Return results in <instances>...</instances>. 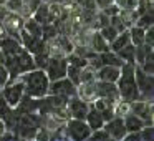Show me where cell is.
<instances>
[{"label":"cell","instance_id":"7402d4cb","mask_svg":"<svg viewBox=\"0 0 154 141\" xmlns=\"http://www.w3.org/2000/svg\"><path fill=\"white\" fill-rule=\"evenodd\" d=\"M91 50L96 52V53H101V52H106L109 50V43L103 38V35L100 32H94L91 35Z\"/></svg>","mask_w":154,"mask_h":141},{"label":"cell","instance_id":"30bf717a","mask_svg":"<svg viewBox=\"0 0 154 141\" xmlns=\"http://www.w3.org/2000/svg\"><path fill=\"white\" fill-rule=\"evenodd\" d=\"M20 43H22V47H23L28 53H32V55H37V53L45 52L48 48L47 42H45L42 37H35V35L27 33L23 28L20 30Z\"/></svg>","mask_w":154,"mask_h":141},{"label":"cell","instance_id":"4316f807","mask_svg":"<svg viewBox=\"0 0 154 141\" xmlns=\"http://www.w3.org/2000/svg\"><path fill=\"white\" fill-rule=\"evenodd\" d=\"M100 33L103 35V38L108 42V43H111V42L116 38V35L119 33V32H118L116 28H114L113 25L109 24V25H104V27H101V28H100Z\"/></svg>","mask_w":154,"mask_h":141},{"label":"cell","instance_id":"e575fe53","mask_svg":"<svg viewBox=\"0 0 154 141\" xmlns=\"http://www.w3.org/2000/svg\"><path fill=\"white\" fill-rule=\"evenodd\" d=\"M144 43L151 45V47L154 45V27H152V25L144 30Z\"/></svg>","mask_w":154,"mask_h":141},{"label":"cell","instance_id":"d4e9b609","mask_svg":"<svg viewBox=\"0 0 154 141\" xmlns=\"http://www.w3.org/2000/svg\"><path fill=\"white\" fill-rule=\"evenodd\" d=\"M134 50H136V47H134L133 43H128L126 47L118 50L116 53L123 61H126V63H134Z\"/></svg>","mask_w":154,"mask_h":141},{"label":"cell","instance_id":"d590c367","mask_svg":"<svg viewBox=\"0 0 154 141\" xmlns=\"http://www.w3.org/2000/svg\"><path fill=\"white\" fill-rule=\"evenodd\" d=\"M8 81H10V75H8V70L4 67V65L0 63V88L4 86V85H7Z\"/></svg>","mask_w":154,"mask_h":141},{"label":"cell","instance_id":"8d00e7d4","mask_svg":"<svg viewBox=\"0 0 154 141\" xmlns=\"http://www.w3.org/2000/svg\"><path fill=\"white\" fill-rule=\"evenodd\" d=\"M93 2H94V5H96L98 8H101V10H103V8H106L108 5L113 4V0H93Z\"/></svg>","mask_w":154,"mask_h":141},{"label":"cell","instance_id":"74e56055","mask_svg":"<svg viewBox=\"0 0 154 141\" xmlns=\"http://www.w3.org/2000/svg\"><path fill=\"white\" fill-rule=\"evenodd\" d=\"M4 2H5V0H0V4H4Z\"/></svg>","mask_w":154,"mask_h":141},{"label":"cell","instance_id":"6da1fadb","mask_svg":"<svg viewBox=\"0 0 154 141\" xmlns=\"http://www.w3.org/2000/svg\"><path fill=\"white\" fill-rule=\"evenodd\" d=\"M17 78L23 83L25 95H28V96L43 98L45 95H48L50 78L47 77L45 70H42V68H33L30 71H25V73H22Z\"/></svg>","mask_w":154,"mask_h":141},{"label":"cell","instance_id":"5b68a950","mask_svg":"<svg viewBox=\"0 0 154 141\" xmlns=\"http://www.w3.org/2000/svg\"><path fill=\"white\" fill-rule=\"evenodd\" d=\"M45 73L50 78V81L58 80V78L66 77V70H68V60L66 57H51L48 58L47 65H45Z\"/></svg>","mask_w":154,"mask_h":141},{"label":"cell","instance_id":"836d02e7","mask_svg":"<svg viewBox=\"0 0 154 141\" xmlns=\"http://www.w3.org/2000/svg\"><path fill=\"white\" fill-rule=\"evenodd\" d=\"M141 141H152L154 138V130H152V124H146L144 128H141Z\"/></svg>","mask_w":154,"mask_h":141},{"label":"cell","instance_id":"ac0fdd59","mask_svg":"<svg viewBox=\"0 0 154 141\" xmlns=\"http://www.w3.org/2000/svg\"><path fill=\"white\" fill-rule=\"evenodd\" d=\"M123 121H124V126H126V133L128 131H141V128H144L146 124V121L143 120V118H139L137 114H134L133 111H128V113L123 114Z\"/></svg>","mask_w":154,"mask_h":141},{"label":"cell","instance_id":"277c9868","mask_svg":"<svg viewBox=\"0 0 154 141\" xmlns=\"http://www.w3.org/2000/svg\"><path fill=\"white\" fill-rule=\"evenodd\" d=\"M91 101H86L85 98H81L80 95H73L66 100V111L68 118H76V120H85L88 110H90Z\"/></svg>","mask_w":154,"mask_h":141},{"label":"cell","instance_id":"9c48e42d","mask_svg":"<svg viewBox=\"0 0 154 141\" xmlns=\"http://www.w3.org/2000/svg\"><path fill=\"white\" fill-rule=\"evenodd\" d=\"M134 77H136V85L141 93V98L144 100H152V75L141 70L139 65L134 67Z\"/></svg>","mask_w":154,"mask_h":141},{"label":"cell","instance_id":"2e32d148","mask_svg":"<svg viewBox=\"0 0 154 141\" xmlns=\"http://www.w3.org/2000/svg\"><path fill=\"white\" fill-rule=\"evenodd\" d=\"M22 43L20 40H17V38H14L12 35H5V37L0 38V53L4 55H15L18 53V52L22 50Z\"/></svg>","mask_w":154,"mask_h":141},{"label":"cell","instance_id":"4fadbf2b","mask_svg":"<svg viewBox=\"0 0 154 141\" xmlns=\"http://www.w3.org/2000/svg\"><path fill=\"white\" fill-rule=\"evenodd\" d=\"M129 111H133L134 114H137L139 118H143L146 123L152 124V103L149 100H136L129 103Z\"/></svg>","mask_w":154,"mask_h":141},{"label":"cell","instance_id":"484cf974","mask_svg":"<svg viewBox=\"0 0 154 141\" xmlns=\"http://www.w3.org/2000/svg\"><path fill=\"white\" fill-rule=\"evenodd\" d=\"M152 20H154V17H152V8H151V10H146L144 14L137 15V17H136V25L146 30L147 27L154 25V22H152Z\"/></svg>","mask_w":154,"mask_h":141},{"label":"cell","instance_id":"3957f363","mask_svg":"<svg viewBox=\"0 0 154 141\" xmlns=\"http://www.w3.org/2000/svg\"><path fill=\"white\" fill-rule=\"evenodd\" d=\"M63 131H65V138L73 139V141L90 139V134H91V130L86 124V121L76 120V118H68V120L65 121Z\"/></svg>","mask_w":154,"mask_h":141},{"label":"cell","instance_id":"7a4b0ae2","mask_svg":"<svg viewBox=\"0 0 154 141\" xmlns=\"http://www.w3.org/2000/svg\"><path fill=\"white\" fill-rule=\"evenodd\" d=\"M134 67H136V63H126L124 61L121 65V73L116 81L119 100H123L124 103H131V101H136L141 98V93L136 85V77H134Z\"/></svg>","mask_w":154,"mask_h":141},{"label":"cell","instance_id":"ffe728a7","mask_svg":"<svg viewBox=\"0 0 154 141\" xmlns=\"http://www.w3.org/2000/svg\"><path fill=\"white\" fill-rule=\"evenodd\" d=\"M98 57H100L101 65H113V67H121V65L124 63V61L121 60L119 57H118L116 52H113V50L101 52V53H98Z\"/></svg>","mask_w":154,"mask_h":141},{"label":"cell","instance_id":"5bb4252c","mask_svg":"<svg viewBox=\"0 0 154 141\" xmlns=\"http://www.w3.org/2000/svg\"><path fill=\"white\" fill-rule=\"evenodd\" d=\"M121 73V67H113V65H101L96 70L94 77L100 81H109V83H116Z\"/></svg>","mask_w":154,"mask_h":141},{"label":"cell","instance_id":"4dcf8cb0","mask_svg":"<svg viewBox=\"0 0 154 141\" xmlns=\"http://www.w3.org/2000/svg\"><path fill=\"white\" fill-rule=\"evenodd\" d=\"M90 139H93V141H106V139H111V138H109V134L106 133L104 128H98V130L91 131Z\"/></svg>","mask_w":154,"mask_h":141},{"label":"cell","instance_id":"ba28073f","mask_svg":"<svg viewBox=\"0 0 154 141\" xmlns=\"http://www.w3.org/2000/svg\"><path fill=\"white\" fill-rule=\"evenodd\" d=\"M48 93L60 95V96H65V98H70V96H73V95H78V86L68 77H63V78H58V80L50 81Z\"/></svg>","mask_w":154,"mask_h":141},{"label":"cell","instance_id":"e0dca14e","mask_svg":"<svg viewBox=\"0 0 154 141\" xmlns=\"http://www.w3.org/2000/svg\"><path fill=\"white\" fill-rule=\"evenodd\" d=\"M38 100L40 98H32L28 95H23L22 100L18 101V105L15 106V111L18 114H25V113H35L38 111Z\"/></svg>","mask_w":154,"mask_h":141},{"label":"cell","instance_id":"44dd1931","mask_svg":"<svg viewBox=\"0 0 154 141\" xmlns=\"http://www.w3.org/2000/svg\"><path fill=\"white\" fill-rule=\"evenodd\" d=\"M128 43H131V38H129V32H128V28H126V30L119 32V33L116 35V38L109 43V50L118 52V50H121L123 47H126Z\"/></svg>","mask_w":154,"mask_h":141},{"label":"cell","instance_id":"f1b7e54d","mask_svg":"<svg viewBox=\"0 0 154 141\" xmlns=\"http://www.w3.org/2000/svg\"><path fill=\"white\" fill-rule=\"evenodd\" d=\"M48 58H50V52H48V48H47L45 52H40V53L33 55L35 67H37V68H42V70H43L45 65H47V61H48Z\"/></svg>","mask_w":154,"mask_h":141},{"label":"cell","instance_id":"603a6c76","mask_svg":"<svg viewBox=\"0 0 154 141\" xmlns=\"http://www.w3.org/2000/svg\"><path fill=\"white\" fill-rule=\"evenodd\" d=\"M23 30L30 35H35V37H42L43 25L38 24L33 17H28V18H25V22H23Z\"/></svg>","mask_w":154,"mask_h":141},{"label":"cell","instance_id":"8fae6325","mask_svg":"<svg viewBox=\"0 0 154 141\" xmlns=\"http://www.w3.org/2000/svg\"><path fill=\"white\" fill-rule=\"evenodd\" d=\"M94 98H103V100H111L114 103H118L119 93H118L116 83L94 80Z\"/></svg>","mask_w":154,"mask_h":141},{"label":"cell","instance_id":"9a60e30c","mask_svg":"<svg viewBox=\"0 0 154 141\" xmlns=\"http://www.w3.org/2000/svg\"><path fill=\"white\" fill-rule=\"evenodd\" d=\"M32 17H33L38 24H42V25L53 24V20H55V14L51 12L50 4H45L43 0L40 2V5L37 7V10L33 12V15H32Z\"/></svg>","mask_w":154,"mask_h":141},{"label":"cell","instance_id":"7c38bea8","mask_svg":"<svg viewBox=\"0 0 154 141\" xmlns=\"http://www.w3.org/2000/svg\"><path fill=\"white\" fill-rule=\"evenodd\" d=\"M103 128L106 130V133L109 134L111 139H123L124 134H126V126H124L123 116H119V114H116L111 120L104 121Z\"/></svg>","mask_w":154,"mask_h":141},{"label":"cell","instance_id":"52a82bcc","mask_svg":"<svg viewBox=\"0 0 154 141\" xmlns=\"http://www.w3.org/2000/svg\"><path fill=\"white\" fill-rule=\"evenodd\" d=\"M2 95H4V98L7 100V103L10 105L12 108H15L18 105V101L22 100V96L25 95V90H23V83H22L18 78H15V80L8 81L7 85H4L2 86Z\"/></svg>","mask_w":154,"mask_h":141},{"label":"cell","instance_id":"8992f818","mask_svg":"<svg viewBox=\"0 0 154 141\" xmlns=\"http://www.w3.org/2000/svg\"><path fill=\"white\" fill-rule=\"evenodd\" d=\"M23 22L25 18L20 14H15V12H10V10H7V14L0 18V24L5 28V32L8 35H12L14 38H17V40H20V30L23 28Z\"/></svg>","mask_w":154,"mask_h":141},{"label":"cell","instance_id":"cb8c5ba5","mask_svg":"<svg viewBox=\"0 0 154 141\" xmlns=\"http://www.w3.org/2000/svg\"><path fill=\"white\" fill-rule=\"evenodd\" d=\"M128 32H129V38H131V43L134 47H139V45L144 43V28L137 27L136 24L128 27Z\"/></svg>","mask_w":154,"mask_h":141},{"label":"cell","instance_id":"1f68e13d","mask_svg":"<svg viewBox=\"0 0 154 141\" xmlns=\"http://www.w3.org/2000/svg\"><path fill=\"white\" fill-rule=\"evenodd\" d=\"M4 5L8 8L10 12H15V14H20L22 5H23V0H5Z\"/></svg>","mask_w":154,"mask_h":141},{"label":"cell","instance_id":"83f0119b","mask_svg":"<svg viewBox=\"0 0 154 141\" xmlns=\"http://www.w3.org/2000/svg\"><path fill=\"white\" fill-rule=\"evenodd\" d=\"M66 77L70 78V80H71V81H73V83L78 86V85L81 83V68H78V67H73V65H70V63H68Z\"/></svg>","mask_w":154,"mask_h":141},{"label":"cell","instance_id":"d6986e66","mask_svg":"<svg viewBox=\"0 0 154 141\" xmlns=\"http://www.w3.org/2000/svg\"><path fill=\"white\" fill-rule=\"evenodd\" d=\"M85 121H86V124L90 126L91 131L98 130V128H103V124H104V120H103V116H101V111L96 110V108L93 106V103L90 105V110H88L86 116H85Z\"/></svg>","mask_w":154,"mask_h":141},{"label":"cell","instance_id":"f546056e","mask_svg":"<svg viewBox=\"0 0 154 141\" xmlns=\"http://www.w3.org/2000/svg\"><path fill=\"white\" fill-rule=\"evenodd\" d=\"M154 57H152V53H149L146 58H144V61L143 63H139V67H141V70L143 71H146V73H149V75H152L154 73Z\"/></svg>","mask_w":154,"mask_h":141},{"label":"cell","instance_id":"d6a6232c","mask_svg":"<svg viewBox=\"0 0 154 141\" xmlns=\"http://www.w3.org/2000/svg\"><path fill=\"white\" fill-rule=\"evenodd\" d=\"M114 4L121 8V10H134L136 8L137 0H113Z\"/></svg>","mask_w":154,"mask_h":141}]
</instances>
